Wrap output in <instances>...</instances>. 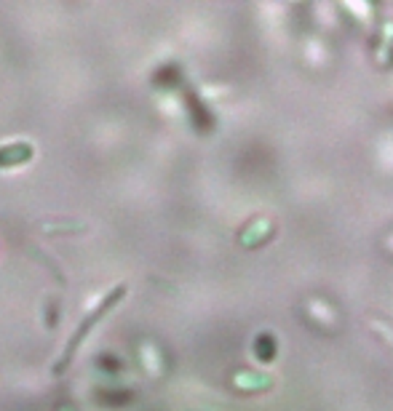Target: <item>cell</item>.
<instances>
[{
    "label": "cell",
    "instance_id": "obj_1",
    "mask_svg": "<svg viewBox=\"0 0 393 411\" xmlns=\"http://www.w3.org/2000/svg\"><path fill=\"white\" fill-rule=\"evenodd\" d=\"M254 352H257V358H260L262 364L273 361V355H276V339L270 334H260L257 336V345H254Z\"/></svg>",
    "mask_w": 393,
    "mask_h": 411
}]
</instances>
